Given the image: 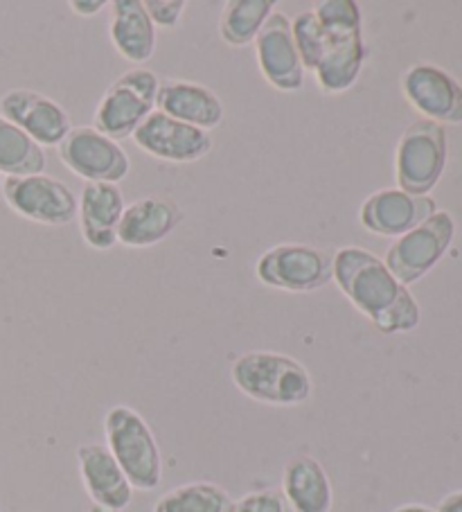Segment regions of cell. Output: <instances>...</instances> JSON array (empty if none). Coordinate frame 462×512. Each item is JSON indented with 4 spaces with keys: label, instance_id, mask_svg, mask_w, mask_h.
<instances>
[{
    "label": "cell",
    "instance_id": "obj_1",
    "mask_svg": "<svg viewBox=\"0 0 462 512\" xmlns=\"http://www.w3.org/2000/svg\"><path fill=\"white\" fill-rule=\"evenodd\" d=\"M334 285L381 334H404L420 325L422 312L384 260L363 246H343L332 255Z\"/></svg>",
    "mask_w": 462,
    "mask_h": 512
},
{
    "label": "cell",
    "instance_id": "obj_2",
    "mask_svg": "<svg viewBox=\"0 0 462 512\" xmlns=\"http://www.w3.org/2000/svg\"><path fill=\"white\" fill-rule=\"evenodd\" d=\"M230 379L239 393L266 406H300L314 393L309 370L291 355L271 350L239 355L230 366Z\"/></svg>",
    "mask_w": 462,
    "mask_h": 512
},
{
    "label": "cell",
    "instance_id": "obj_3",
    "mask_svg": "<svg viewBox=\"0 0 462 512\" xmlns=\"http://www.w3.org/2000/svg\"><path fill=\"white\" fill-rule=\"evenodd\" d=\"M106 449L122 467L131 488L156 490L163 481V456L147 420L131 406H111L104 418Z\"/></svg>",
    "mask_w": 462,
    "mask_h": 512
},
{
    "label": "cell",
    "instance_id": "obj_4",
    "mask_svg": "<svg viewBox=\"0 0 462 512\" xmlns=\"http://www.w3.org/2000/svg\"><path fill=\"white\" fill-rule=\"evenodd\" d=\"M161 82L163 79L145 66L122 73L97 102L93 127L115 143L133 138L142 122L156 111Z\"/></svg>",
    "mask_w": 462,
    "mask_h": 512
},
{
    "label": "cell",
    "instance_id": "obj_5",
    "mask_svg": "<svg viewBox=\"0 0 462 512\" xmlns=\"http://www.w3.org/2000/svg\"><path fill=\"white\" fill-rule=\"evenodd\" d=\"M447 165V131L431 120H415L404 129L395 149L397 188L429 197Z\"/></svg>",
    "mask_w": 462,
    "mask_h": 512
},
{
    "label": "cell",
    "instance_id": "obj_6",
    "mask_svg": "<svg viewBox=\"0 0 462 512\" xmlns=\"http://www.w3.org/2000/svg\"><path fill=\"white\" fill-rule=\"evenodd\" d=\"M262 285L287 294H312L334 280L332 255L312 244H275L255 262Z\"/></svg>",
    "mask_w": 462,
    "mask_h": 512
},
{
    "label": "cell",
    "instance_id": "obj_7",
    "mask_svg": "<svg viewBox=\"0 0 462 512\" xmlns=\"http://www.w3.org/2000/svg\"><path fill=\"white\" fill-rule=\"evenodd\" d=\"M453 235H456V222L447 210H438L413 231L397 237L381 260L388 271L408 287L424 278L442 260L453 242Z\"/></svg>",
    "mask_w": 462,
    "mask_h": 512
},
{
    "label": "cell",
    "instance_id": "obj_8",
    "mask_svg": "<svg viewBox=\"0 0 462 512\" xmlns=\"http://www.w3.org/2000/svg\"><path fill=\"white\" fill-rule=\"evenodd\" d=\"M3 199L16 215L41 226H68L77 219V197L64 181L50 174L7 176Z\"/></svg>",
    "mask_w": 462,
    "mask_h": 512
},
{
    "label": "cell",
    "instance_id": "obj_9",
    "mask_svg": "<svg viewBox=\"0 0 462 512\" xmlns=\"http://www.w3.org/2000/svg\"><path fill=\"white\" fill-rule=\"evenodd\" d=\"M57 149L64 167L86 183L118 185L131 172V161L124 147L100 134L93 125L73 127Z\"/></svg>",
    "mask_w": 462,
    "mask_h": 512
},
{
    "label": "cell",
    "instance_id": "obj_10",
    "mask_svg": "<svg viewBox=\"0 0 462 512\" xmlns=\"http://www.w3.org/2000/svg\"><path fill=\"white\" fill-rule=\"evenodd\" d=\"M131 140L140 152L156 158V161L174 165L197 163L215 147V140L208 131L185 125V122L165 116L161 111L151 113Z\"/></svg>",
    "mask_w": 462,
    "mask_h": 512
},
{
    "label": "cell",
    "instance_id": "obj_11",
    "mask_svg": "<svg viewBox=\"0 0 462 512\" xmlns=\"http://www.w3.org/2000/svg\"><path fill=\"white\" fill-rule=\"evenodd\" d=\"M0 116L25 131L43 149L59 147L73 129L68 111L32 88H12L0 97Z\"/></svg>",
    "mask_w": 462,
    "mask_h": 512
},
{
    "label": "cell",
    "instance_id": "obj_12",
    "mask_svg": "<svg viewBox=\"0 0 462 512\" xmlns=\"http://www.w3.org/2000/svg\"><path fill=\"white\" fill-rule=\"evenodd\" d=\"M255 59L266 84L275 91L298 93L305 84V68L291 34V19L284 12H273L255 39Z\"/></svg>",
    "mask_w": 462,
    "mask_h": 512
},
{
    "label": "cell",
    "instance_id": "obj_13",
    "mask_svg": "<svg viewBox=\"0 0 462 512\" xmlns=\"http://www.w3.org/2000/svg\"><path fill=\"white\" fill-rule=\"evenodd\" d=\"M402 93L406 102L415 111H420L424 120L462 122V84L451 77L447 70L433 64H415L402 75Z\"/></svg>",
    "mask_w": 462,
    "mask_h": 512
},
{
    "label": "cell",
    "instance_id": "obj_14",
    "mask_svg": "<svg viewBox=\"0 0 462 512\" xmlns=\"http://www.w3.org/2000/svg\"><path fill=\"white\" fill-rule=\"evenodd\" d=\"M438 213L431 197H415L399 188H384L363 199L359 224L379 237H402Z\"/></svg>",
    "mask_w": 462,
    "mask_h": 512
},
{
    "label": "cell",
    "instance_id": "obj_15",
    "mask_svg": "<svg viewBox=\"0 0 462 512\" xmlns=\"http://www.w3.org/2000/svg\"><path fill=\"white\" fill-rule=\"evenodd\" d=\"M124 208V194L113 183H86L77 199V222L82 240L95 251H111L118 244V226Z\"/></svg>",
    "mask_w": 462,
    "mask_h": 512
},
{
    "label": "cell",
    "instance_id": "obj_16",
    "mask_svg": "<svg viewBox=\"0 0 462 512\" xmlns=\"http://www.w3.org/2000/svg\"><path fill=\"white\" fill-rule=\"evenodd\" d=\"M156 111L165 113L185 125L210 131L221 127L226 118V107L212 88L190 79H163L158 91Z\"/></svg>",
    "mask_w": 462,
    "mask_h": 512
},
{
    "label": "cell",
    "instance_id": "obj_17",
    "mask_svg": "<svg viewBox=\"0 0 462 512\" xmlns=\"http://www.w3.org/2000/svg\"><path fill=\"white\" fill-rule=\"evenodd\" d=\"M82 483L95 506L122 512L129 508L133 488L113 454L100 443H86L77 449Z\"/></svg>",
    "mask_w": 462,
    "mask_h": 512
},
{
    "label": "cell",
    "instance_id": "obj_18",
    "mask_svg": "<svg viewBox=\"0 0 462 512\" xmlns=\"http://www.w3.org/2000/svg\"><path fill=\"white\" fill-rule=\"evenodd\" d=\"M183 219V210L172 199L147 197L124 208L118 226V244L127 249H151L165 242Z\"/></svg>",
    "mask_w": 462,
    "mask_h": 512
},
{
    "label": "cell",
    "instance_id": "obj_19",
    "mask_svg": "<svg viewBox=\"0 0 462 512\" xmlns=\"http://www.w3.org/2000/svg\"><path fill=\"white\" fill-rule=\"evenodd\" d=\"M109 10V37L115 52L133 66H145L156 52V28L145 0H113Z\"/></svg>",
    "mask_w": 462,
    "mask_h": 512
},
{
    "label": "cell",
    "instance_id": "obj_20",
    "mask_svg": "<svg viewBox=\"0 0 462 512\" xmlns=\"http://www.w3.org/2000/svg\"><path fill=\"white\" fill-rule=\"evenodd\" d=\"M282 494L293 512H332L334 490L325 467L314 456H293L284 465Z\"/></svg>",
    "mask_w": 462,
    "mask_h": 512
},
{
    "label": "cell",
    "instance_id": "obj_21",
    "mask_svg": "<svg viewBox=\"0 0 462 512\" xmlns=\"http://www.w3.org/2000/svg\"><path fill=\"white\" fill-rule=\"evenodd\" d=\"M366 57L368 48L363 32L341 34V37L330 34V46H327L321 64L314 70L318 91L325 95L348 93L359 82L363 66H366Z\"/></svg>",
    "mask_w": 462,
    "mask_h": 512
},
{
    "label": "cell",
    "instance_id": "obj_22",
    "mask_svg": "<svg viewBox=\"0 0 462 512\" xmlns=\"http://www.w3.org/2000/svg\"><path fill=\"white\" fill-rule=\"evenodd\" d=\"M275 12V0H228L219 14V37L230 48H246Z\"/></svg>",
    "mask_w": 462,
    "mask_h": 512
},
{
    "label": "cell",
    "instance_id": "obj_23",
    "mask_svg": "<svg viewBox=\"0 0 462 512\" xmlns=\"http://www.w3.org/2000/svg\"><path fill=\"white\" fill-rule=\"evenodd\" d=\"M46 149L21 131L10 120L0 116V174L32 176L46 172Z\"/></svg>",
    "mask_w": 462,
    "mask_h": 512
},
{
    "label": "cell",
    "instance_id": "obj_24",
    "mask_svg": "<svg viewBox=\"0 0 462 512\" xmlns=\"http://www.w3.org/2000/svg\"><path fill=\"white\" fill-rule=\"evenodd\" d=\"M230 494L217 483L194 481L165 492L154 512H230Z\"/></svg>",
    "mask_w": 462,
    "mask_h": 512
},
{
    "label": "cell",
    "instance_id": "obj_25",
    "mask_svg": "<svg viewBox=\"0 0 462 512\" xmlns=\"http://www.w3.org/2000/svg\"><path fill=\"white\" fill-rule=\"evenodd\" d=\"M291 34H293V43H296L298 48L302 68H305V73L307 70L309 73H314L316 66L321 64L327 46H330V34H327L323 25L318 23L316 14L312 10L298 12L293 16Z\"/></svg>",
    "mask_w": 462,
    "mask_h": 512
},
{
    "label": "cell",
    "instance_id": "obj_26",
    "mask_svg": "<svg viewBox=\"0 0 462 512\" xmlns=\"http://www.w3.org/2000/svg\"><path fill=\"white\" fill-rule=\"evenodd\" d=\"M312 12L332 37L363 32L361 5L354 0H321V3H314Z\"/></svg>",
    "mask_w": 462,
    "mask_h": 512
},
{
    "label": "cell",
    "instance_id": "obj_27",
    "mask_svg": "<svg viewBox=\"0 0 462 512\" xmlns=\"http://www.w3.org/2000/svg\"><path fill=\"white\" fill-rule=\"evenodd\" d=\"M230 512H293L282 490L248 492L242 499L233 501Z\"/></svg>",
    "mask_w": 462,
    "mask_h": 512
},
{
    "label": "cell",
    "instance_id": "obj_28",
    "mask_svg": "<svg viewBox=\"0 0 462 512\" xmlns=\"http://www.w3.org/2000/svg\"><path fill=\"white\" fill-rule=\"evenodd\" d=\"M145 10L156 30H174L183 21L188 3L185 0H145Z\"/></svg>",
    "mask_w": 462,
    "mask_h": 512
},
{
    "label": "cell",
    "instance_id": "obj_29",
    "mask_svg": "<svg viewBox=\"0 0 462 512\" xmlns=\"http://www.w3.org/2000/svg\"><path fill=\"white\" fill-rule=\"evenodd\" d=\"M106 7H109V3H104V0H73V3H70V10L77 16H97L104 12Z\"/></svg>",
    "mask_w": 462,
    "mask_h": 512
},
{
    "label": "cell",
    "instance_id": "obj_30",
    "mask_svg": "<svg viewBox=\"0 0 462 512\" xmlns=\"http://www.w3.org/2000/svg\"><path fill=\"white\" fill-rule=\"evenodd\" d=\"M438 512H462V490L447 494V497L440 501Z\"/></svg>",
    "mask_w": 462,
    "mask_h": 512
},
{
    "label": "cell",
    "instance_id": "obj_31",
    "mask_svg": "<svg viewBox=\"0 0 462 512\" xmlns=\"http://www.w3.org/2000/svg\"><path fill=\"white\" fill-rule=\"evenodd\" d=\"M395 512H438V510L422 506V503H406V506H399Z\"/></svg>",
    "mask_w": 462,
    "mask_h": 512
},
{
    "label": "cell",
    "instance_id": "obj_32",
    "mask_svg": "<svg viewBox=\"0 0 462 512\" xmlns=\"http://www.w3.org/2000/svg\"><path fill=\"white\" fill-rule=\"evenodd\" d=\"M86 512H115V510H106V508H100V506H93L91 510H86Z\"/></svg>",
    "mask_w": 462,
    "mask_h": 512
},
{
    "label": "cell",
    "instance_id": "obj_33",
    "mask_svg": "<svg viewBox=\"0 0 462 512\" xmlns=\"http://www.w3.org/2000/svg\"><path fill=\"white\" fill-rule=\"evenodd\" d=\"M0 188H3V174H0Z\"/></svg>",
    "mask_w": 462,
    "mask_h": 512
}]
</instances>
